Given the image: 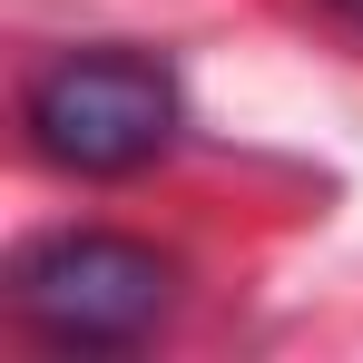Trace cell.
Here are the masks:
<instances>
[{"label":"cell","instance_id":"1","mask_svg":"<svg viewBox=\"0 0 363 363\" xmlns=\"http://www.w3.org/2000/svg\"><path fill=\"white\" fill-rule=\"evenodd\" d=\"M30 147L69 177H128L177 138V89L138 50H79L30 79Z\"/></svg>","mask_w":363,"mask_h":363},{"label":"cell","instance_id":"2","mask_svg":"<svg viewBox=\"0 0 363 363\" xmlns=\"http://www.w3.org/2000/svg\"><path fill=\"white\" fill-rule=\"evenodd\" d=\"M167 255L138 236H50L20 255L10 275V304L40 344L60 354H108V344H138L157 314H167Z\"/></svg>","mask_w":363,"mask_h":363}]
</instances>
